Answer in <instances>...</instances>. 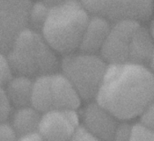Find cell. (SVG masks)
Here are the masks:
<instances>
[{
    "label": "cell",
    "instance_id": "obj_1",
    "mask_svg": "<svg viewBox=\"0 0 154 141\" xmlns=\"http://www.w3.org/2000/svg\"><path fill=\"white\" fill-rule=\"evenodd\" d=\"M95 100L119 120L140 117L154 100V76L147 65L108 64Z\"/></svg>",
    "mask_w": 154,
    "mask_h": 141
},
{
    "label": "cell",
    "instance_id": "obj_2",
    "mask_svg": "<svg viewBox=\"0 0 154 141\" xmlns=\"http://www.w3.org/2000/svg\"><path fill=\"white\" fill-rule=\"evenodd\" d=\"M59 55L41 32L28 26L17 35L6 53L14 75L32 79L56 73L60 69Z\"/></svg>",
    "mask_w": 154,
    "mask_h": 141
},
{
    "label": "cell",
    "instance_id": "obj_3",
    "mask_svg": "<svg viewBox=\"0 0 154 141\" xmlns=\"http://www.w3.org/2000/svg\"><path fill=\"white\" fill-rule=\"evenodd\" d=\"M90 16L81 0H63L50 8L40 32L60 55L72 53L79 50Z\"/></svg>",
    "mask_w": 154,
    "mask_h": 141
},
{
    "label": "cell",
    "instance_id": "obj_4",
    "mask_svg": "<svg viewBox=\"0 0 154 141\" xmlns=\"http://www.w3.org/2000/svg\"><path fill=\"white\" fill-rule=\"evenodd\" d=\"M108 63L100 53L76 51L62 55L61 73L72 83L85 101L94 100Z\"/></svg>",
    "mask_w": 154,
    "mask_h": 141
},
{
    "label": "cell",
    "instance_id": "obj_5",
    "mask_svg": "<svg viewBox=\"0 0 154 141\" xmlns=\"http://www.w3.org/2000/svg\"><path fill=\"white\" fill-rule=\"evenodd\" d=\"M91 15L109 21L130 19L139 22L149 20L152 14L153 0H81Z\"/></svg>",
    "mask_w": 154,
    "mask_h": 141
},
{
    "label": "cell",
    "instance_id": "obj_6",
    "mask_svg": "<svg viewBox=\"0 0 154 141\" xmlns=\"http://www.w3.org/2000/svg\"><path fill=\"white\" fill-rule=\"evenodd\" d=\"M32 0H0V52L7 53L17 35L28 26Z\"/></svg>",
    "mask_w": 154,
    "mask_h": 141
},
{
    "label": "cell",
    "instance_id": "obj_7",
    "mask_svg": "<svg viewBox=\"0 0 154 141\" xmlns=\"http://www.w3.org/2000/svg\"><path fill=\"white\" fill-rule=\"evenodd\" d=\"M140 22L130 19L112 23L107 39L100 52L108 64L129 62V52L132 35Z\"/></svg>",
    "mask_w": 154,
    "mask_h": 141
},
{
    "label": "cell",
    "instance_id": "obj_8",
    "mask_svg": "<svg viewBox=\"0 0 154 141\" xmlns=\"http://www.w3.org/2000/svg\"><path fill=\"white\" fill-rule=\"evenodd\" d=\"M77 110H51L42 114L38 133L45 141H69L80 127Z\"/></svg>",
    "mask_w": 154,
    "mask_h": 141
},
{
    "label": "cell",
    "instance_id": "obj_9",
    "mask_svg": "<svg viewBox=\"0 0 154 141\" xmlns=\"http://www.w3.org/2000/svg\"><path fill=\"white\" fill-rule=\"evenodd\" d=\"M80 118L82 126L103 141H112L119 124V119L95 100L88 101L84 107Z\"/></svg>",
    "mask_w": 154,
    "mask_h": 141
},
{
    "label": "cell",
    "instance_id": "obj_10",
    "mask_svg": "<svg viewBox=\"0 0 154 141\" xmlns=\"http://www.w3.org/2000/svg\"><path fill=\"white\" fill-rule=\"evenodd\" d=\"M51 88L54 109L77 110L80 108L81 95L61 72L51 74Z\"/></svg>",
    "mask_w": 154,
    "mask_h": 141
},
{
    "label": "cell",
    "instance_id": "obj_11",
    "mask_svg": "<svg viewBox=\"0 0 154 141\" xmlns=\"http://www.w3.org/2000/svg\"><path fill=\"white\" fill-rule=\"evenodd\" d=\"M112 26L108 19L95 15H91L85 29L79 51L100 53Z\"/></svg>",
    "mask_w": 154,
    "mask_h": 141
},
{
    "label": "cell",
    "instance_id": "obj_12",
    "mask_svg": "<svg viewBox=\"0 0 154 141\" xmlns=\"http://www.w3.org/2000/svg\"><path fill=\"white\" fill-rule=\"evenodd\" d=\"M154 53V41L148 27L141 24L135 30L130 45L129 62L147 65Z\"/></svg>",
    "mask_w": 154,
    "mask_h": 141
},
{
    "label": "cell",
    "instance_id": "obj_13",
    "mask_svg": "<svg viewBox=\"0 0 154 141\" xmlns=\"http://www.w3.org/2000/svg\"><path fill=\"white\" fill-rule=\"evenodd\" d=\"M34 80L24 75H13L5 86L7 96L16 109L31 106Z\"/></svg>",
    "mask_w": 154,
    "mask_h": 141
},
{
    "label": "cell",
    "instance_id": "obj_14",
    "mask_svg": "<svg viewBox=\"0 0 154 141\" xmlns=\"http://www.w3.org/2000/svg\"><path fill=\"white\" fill-rule=\"evenodd\" d=\"M42 113L32 106L17 109L11 115V126L18 137L38 132Z\"/></svg>",
    "mask_w": 154,
    "mask_h": 141
},
{
    "label": "cell",
    "instance_id": "obj_15",
    "mask_svg": "<svg viewBox=\"0 0 154 141\" xmlns=\"http://www.w3.org/2000/svg\"><path fill=\"white\" fill-rule=\"evenodd\" d=\"M31 106L42 114L54 110L51 88V74L42 75L34 79Z\"/></svg>",
    "mask_w": 154,
    "mask_h": 141
},
{
    "label": "cell",
    "instance_id": "obj_16",
    "mask_svg": "<svg viewBox=\"0 0 154 141\" xmlns=\"http://www.w3.org/2000/svg\"><path fill=\"white\" fill-rule=\"evenodd\" d=\"M13 75L6 53L0 52V123L6 122L11 116L12 105L7 96L5 86Z\"/></svg>",
    "mask_w": 154,
    "mask_h": 141
},
{
    "label": "cell",
    "instance_id": "obj_17",
    "mask_svg": "<svg viewBox=\"0 0 154 141\" xmlns=\"http://www.w3.org/2000/svg\"><path fill=\"white\" fill-rule=\"evenodd\" d=\"M49 9L50 7L41 1L33 3L28 16V27L40 32L46 19Z\"/></svg>",
    "mask_w": 154,
    "mask_h": 141
},
{
    "label": "cell",
    "instance_id": "obj_18",
    "mask_svg": "<svg viewBox=\"0 0 154 141\" xmlns=\"http://www.w3.org/2000/svg\"><path fill=\"white\" fill-rule=\"evenodd\" d=\"M129 141H154V132L145 128L140 123L134 124Z\"/></svg>",
    "mask_w": 154,
    "mask_h": 141
},
{
    "label": "cell",
    "instance_id": "obj_19",
    "mask_svg": "<svg viewBox=\"0 0 154 141\" xmlns=\"http://www.w3.org/2000/svg\"><path fill=\"white\" fill-rule=\"evenodd\" d=\"M142 127L154 132V100L150 102L140 115V122Z\"/></svg>",
    "mask_w": 154,
    "mask_h": 141
},
{
    "label": "cell",
    "instance_id": "obj_20",
    "mask_svg": "<svg viewBox=\"0 0 154 141\" xmlns=\"http://www.w3.org/2000/svg\"><path fill=\"white\" fill-rule=\"evenodd\" d=\"M133 125L128 123H119L114 132L112 141H129L131 136Z\"/></svg>",
    "mask_w": 154,
    "mask_h": 141
},
{
    "label": "cell",
    "instance_id": "obj_21",
    "mask_svg": "<svg viewBox=\"0 0 154 141\" xmlns=\"http://www.w3.org/2000/svg\"><path fill=\"white\" fill-rule=\"evenodd\" d=\"M18 138L11 124L7 121L0 123V141H18Z\"/></svg>",
    "mask_w": 154,
    "mask_h": 141
},
{
    "label": "cell",
    "instance_id": "obj_22",
    "mask_svg": "<svg viewBox=\"0 0 154 141\" xmlns=\"http://www.w3.org/2000/svg\"><path fill=\"white\" fill-rule=\"evenodd\" d=\"M69 141H103L92 133H90L84 126L80 125L72 137Z\"/></svg>",
    "mask_w": 154,
    "mask_h": 141
},
{
    "label": "cell",
    "instance_id": "obj_23",
    "mask_svg": "<svg viewBox=\"0 0 154 141\" xmlns=\"http://www.w3.org/2000/svg\"><path fill=\"white\" fill-rule=\"evenodd\" d=\"M18 141H45V140L41 136V135L38 132H36L19 137Z\"/></svg>",
    "mask_w": 154,
    "mask_h": 141
},
{
    "label": "cell",
    "instance_id": "obj_24",
    "mask_svg": "<svg viewBox=\"0 0 154 141\" xmlns=\"http://www.w3.org/2000/svg\"><path fill=\"white\" fill-rule=\"evenodd\" d=\"M148 29H149V32L154 41V16L153 17H150V20H149V25L148 26Z\"/></svg>",
    "mask_w": 154,
    "mask_h": 141
},
{
    "label": "cell",
    "instance_id": "obj_25",
    "mask_svg": "<svg viewBox=\"0 0 154 141\" xmlns=\"http://www.w3.org/2000/svg\"><path fill=\"white\" fill-rule=\"evenodd\" d=\"M147 66H148L149 70H150V73H151V74H153V76H154V53H153L152 57L150 58V60H149V63L147 64Z\"/></svg>",
    "mask_w": 154,
    "mask_h": 141
},
{
    "label": "cell",
    "instance_id": "obj_26",
    "mask_svg": "<svg viewBox=\"0 0 154 141\" xmlns=\"http://www.w3.org/2000/svg\"><path fill=\"white\" fill-rule=\"evenodd\" d=\"M152 8H153V13H154V0L152 1Z\"/></svg>",
    "mask_w": 154,
    "mask_h": 141
}]
</instances>
